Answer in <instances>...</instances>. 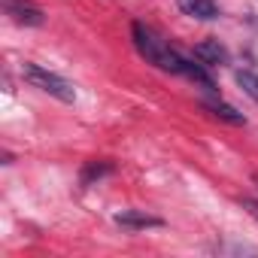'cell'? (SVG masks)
Listing matches in <instances>:
<instances>
[{
    "instance_id": "3957f363",
    "label": "cell",
    "mask_w": 258,
    "mask_h": 258,
    "mask_svg": "<svg viewBox=\"0 0 258 258\" xmlns=\"http://www.w3.org/2000/svg\"><path fill=\"white\" fill-rule=\"evenodd\" d=\"M4 13L22 25V28H40L46 19H43V10L37 4H31V0H4Z\"/></svg>"
},
{
    "instance_id": "8992f818",
    "label": "cell",
    "mask_w": 258,
    "mask_h": 258,
    "mask_svg": "<svg viewBox=\"0 0 258 258\" xmlns=\"http://www.w3.org/2000/svg\"><path fill=\"white\" fill-rule=\"evenodd\" d=\"M195 58H198L201 64L216 67V64H225V61H228V52L219 46V40H204V43L195 46Z\"/></svg>"
},
{
    "instance_id": "9c48e42d",
    "label": "cell",
    "mask_w": 258,
    "mask_h": 258,
    "mask_svg": "<svg viewBox=\"0 0 258 258\" xmlns=\"http://www.w3.org/2000/svg\"><path fill=\"white\" fill-rule=\"evenodd\" d=\"M237 85H240L252 100H258V76H255L252 70H237Z\"/></svg>"
},
{
    "instance_id": "7a4b0ae2",
    "label": "cell",
    "mask_w": 258,
    "mask_h": 258,
    "mask_svg": "<svg viewBox=\"0 0 258 258\" xmlns=\"http://www.w3.org/2000/svg\"><path fill=\"white\" fill-rule=\"evenodd\" d=\"M22 76H25L34 88L46 91L49 97H55V100H61V103H73V100H76L73 82H67L64 76H58V73H52V70H46V67H40V64H25V67H22Z\"/></svg>"
},
{
    "instance_id": "ba28073f",
    "label": "cell",
    "mask_w": 258,
    "mask_h": 258,
    "mask_svg": "<svg viewBox=\"0 0 258 258\" xmlns=\"http://www.w3.org/2000/svg\"><path fill=\"white\" fill-rule=\"evenodd\" d=\"M106 173H112V164H106V161H91V164H85V170H82V182L88 185V182H94V179H100V176H106Z\"/></svg>"
},
{
    "instance_id": "277c9868",
    "label": "cell",
    "mask_w": 258,
    "mask_h": 258,
    "mask_svg": "<svg viewBox=\"0 0 258 258\" xmlns=\"http://www.w3.org/2000/svg\"><path fill=\"white\" fill-rule=\"evenodd\" d=\"M182 16L188 19H198V22H213L219 19V4L216 0H176Z\"/></svg>"
},
{
    "instance_id": "30bf717a",
    "label": "cell",
    "mask_w": 258,
    "mask_h": 258,
    "mask_svg": "<svg viewBox=\"0 0 258 258\" xmlns=\"http://www.w3.org/2000/svg\"><path fill=\"white\" fill-rule=\"evenodd\" d=\"M240 207H243L249 216H255V219H258V201H252V198H240Z\"/></svg>"
},
{
    "instance_id": "6da1fadb",
    "label": "cell",
    "mask_w": 258,
    "mask_h": 258,
    "mask_svg": "<svg viewBox=\"0 0 258 258\" xmlns=\"http://www.w3.org/2000/svg\"><path fill=\"white\" fill-rule=\"evenodd\" d=\"M131 37H134L137 52H140L149 64H155L158 70L176 73V76H185V79H191V82H198V85H204V88H213V79L207 76V70H204L201 64L182 58L173 46H167V43H164L152 28H146L143 22H134V25H131Z\"/></svg>"
},
{
    "instance_id": "8fae6325",
    "label": "cell",
    "mask_w": 258,
    "mask_h": 258,
    "mask_svg": "<svg viewBox=\"0 0 258 258\" xmlns=\"http://www.w3.org/2000/svg\"><path fill=\"white\" fill-rule=\"evenodd\" d=\"M252 182H255V185H258V173H255V176H252Z\"/></svg>"
},
{
    "instance_id": "5b68a950",
    "label": "cell",
    "mask_w": 258,
    "mask_h": 258,
    "mask_svg": "<svg viewBox=\"0 0 258 258\" xmlns=\"http://www.w3.org/2000/svg\"><path fill=\"white\" fill-rule=\"evenodd\" d=\"M115 225L131 228V231H143V228H161L164 222H161L158 216L143 213V210H121V213L115 216Z\"/></svg>"
},
{
    "instance_id": "52a82bcc",
    "label": "cell",
    "mask_w": 258,
    "mask_h": 258,
    "mask_svg": "<svg viewBox=\"0 0 258 258\" xmlns=\"http://www.w3.org/2000/svg\"><path fill=\"white\" fill-rule=\"evenodd\" d=\"M204 109H207L210 115L228 121V124H246V115L237 112V109H234L231 103H225V100H204Z\"/></svg>"
}]
</instances>
